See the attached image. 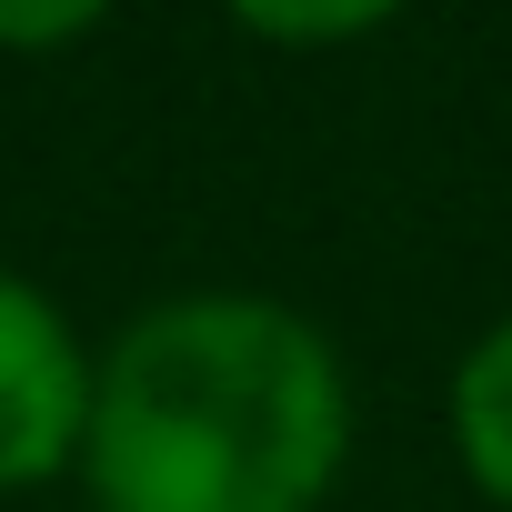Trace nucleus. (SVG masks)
<instances>
[{"instance_id": "obj_5", "label": "nucleus", "mask_w": 512, "mask_h": 512, "mask_svg": "<svg viewBox=\"0 0 512 512\" xmlns=\"http://www.w3.org/2000/svg\"><path fill=\"white\" fill-rule=\"evenodd\" d=\"M111 11H121V0H0V51H71Z\"/></svg>"}, {"instance_id": "obj_4", "label": "nucleus", "mask_w": 512, "mask_h": 512, "mask_svg": "<svg viewBox=\"0 0 512 512\" xmlns=\"http://www.w3.org/2000/svg\"><path fill=\"white\" fill-rule=\"evenodd\" d=\"M231 31L272 41V51H342V41H372L382 21H402V0H221Z\"/></svg>"}, {"instance_id": "obj_2", "label": "nucleus", "mask_w": 512, "mask_h": 512, "mask_svg": "<svg viewBox=\"0 0 512 512\" xmlns=\"http://www.w3.org/2000/svg\"><path fill=\"white\" fill-rule=\"evenodd\" d=\"M91 422V342L81 322L0 262V492H41L81 462Z\"/></svg>"}, {"instance_id": "obj_1", "label": "nucleus", "mask_w": 512, "mask_h": 512, "mask_svg": "<svg viewBox=\"0 0 512 512\" xmlns=\"http://www.w3.org/2000/svg\"><path fill=\"white\" fill-rule=\"evenodd\" d=\"M352 462V362L272 292H171L91 352V512H322Z\"/></svg>"}, {"instance_id": "obj_3", "label": "nucleus", "mask_w": 512, "mask_h": 512, "mask_svg": "<svg viewBox=\"0 0 512 512\" xmlns=\"http://www.w3.org/2000/svg\"><path fill=\"white\" fill-rule=\"evenodd\" d=\"M442 422H452V462H462V482H472L492 512H512V312L482 322V332L462 342L452 392H442Z\"/></svg>"}]
</instances>
